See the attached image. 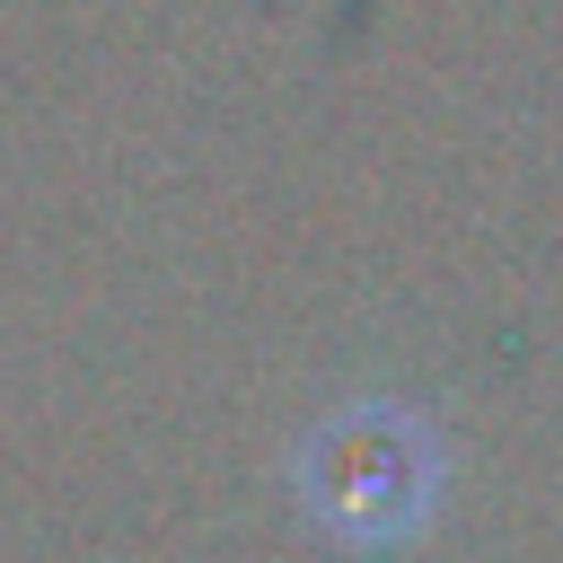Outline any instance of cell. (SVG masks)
<instances>
[{"instance_id":"obj_1","label":"cell","mask_w":563,"mask_h":563,"mask_svg":"<svg viewBox=\"0 0 563 563\" xmlns=\"http://www.w3.org/2000/svg\"><path fill=\"white\" fill-rule=\"evenodd\" d=\"M422 484H431V457H422L413 422H396V413H352L308 457V501L343 537L405 528V510H422Z\"/></svg>"}]
</instances>
